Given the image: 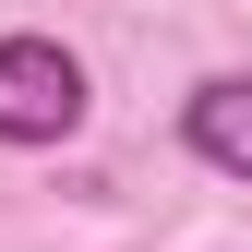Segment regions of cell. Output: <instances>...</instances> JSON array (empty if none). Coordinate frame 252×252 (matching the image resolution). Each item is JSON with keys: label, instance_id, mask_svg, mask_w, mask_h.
<instances>
[{"label": "cell", "instance_id": "cell-1", "mask_svg": "<svg viewBox=\"0 0 252 252\" xmlns=\"http://www.w3.org/2000/svg\"><path fill=\"white\" fill-rule=\"evenodd\" d=\"M84 108H96L84 60L60 36H36V24H12V36H0V144H12V156H48V144L84 132Z\"/></svg>", "mask_w": 252, "mask_h": 252}, {"label": "cell", "instance_id": "cell-2", "mask_svg": "<svg viewBox=\"0 0 252 252\" xmlns=\"http://www.w3.org/2000/svg\"><path fill=\"white\" fill-rule=\"evenodd\" d=\"M180 144H192V168H216V180L252 192V72L192 84V96H180Z\"/></svg>", "mask_w": 252, "mask_h": 252}]
</instances>
